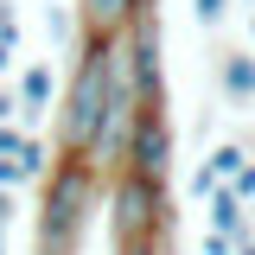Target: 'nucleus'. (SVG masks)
Masks as SVG:
<instances>
[{"label":"nucleus","mask_w":255,"mask_h":255,"mask_svg":"<svg viewBox=\"0 0 255 255\" xmlns=\"http://www.w3.org/2000/svg\"><path fill=\"white\" fill-rule=\"evenodd\" d=\"M217 90H223V102H255V51H223L217 58Z\"/></svg>","instance_id":"1a4fd4ad"},{"label":"nucleus","mask_w":255,"mask_h":255,"mask_svg":"<svg viewBox=\"0 0 255 255\" xmlns=\"http://www.w3.org/2000/svg\"><path fill=\"white\" fill-rule=\"evenodd\" d=\"M13 211H19V198H13V191H0V236H6V223H13Z\"/></svg>","instance_id":"412c9836"},{"label":"nucleus","mask_w":255,"mask_h":255,"mask_svg":"<svg viewBox=\"0 0 255 255\" xmlns=\"http://www.w3.org/2000/svg\"><path fill=\"white\" fill-rule=\"evenodd\" d=\"M249 230H255V204H249Z\"/></svg>","instance_id":"393cba45"},{"label":"nucleus","mask_w":255,"mask_h":255,"mask_svg":"<svg viewBox=\"0 0 255 255\" xmlns=\"http://www.w3.org/2000/svg\"><path fill=\"white\" fill-rule=\"evenodd\" d=\"M249 38H255V6H249Z\"/></svg>","instance_id":"b1692460"},{"label":"nucleus","mask_w":255,"mask_h":255,"mask_svg":"<svg viewBox=\"0 0 255 255\" xmlns=\"http://www.w3.org/2000/svg\"><path fill=\"white\" fill-rule=\"evenodd\" d=\"M243 159H249V147H243V140H217V147L204 153V166H211V179H217V185H230Z\"/></svg>","instance_id":"9b49d317"},{"label":"nucleus","mask_w":255,"mask_h":255,"mask_svg":"<svg viewBox=\"0 0 255 255\" xmlns=\"http://www.w3.org/2000/svg\"><path fill=\"white\" fill-rule=\"evenodd\" d=\"M122 58H128V77H134V96L140 102H166V45H159V13L153 6L122 32Z\"/></svg>","instance_id":"39448f33"},{"label":"nucleus","mask_w":255,"mask_h":255,"mask_svg":"<svg viewBox=\"0 0 255 255\" xmlns=\"http://www.w3.org/2000/svg\"><path fill=\"white\" fill-rule=\"evenodd\" d=\"M236 255H255V236H249V243H236Z\"/></svg>","instance_id":"5701e85b"},{"label":"nucleus","mask_w":255,"mask_h":255,"mask_svg":"<svg viewBox=\"0 0 255 255\" xmlns=\"http://www.w3.org/2000/svg\"><path fill=\"white\" fill-rule=\"evenodd\" d=\"M13 96H19V122H26V134H38V122L58 109V70L32 58L26 70H13Z\"/></svg>","instance_id":"423d86ee"},{"label":"nucleus","mask_w":255,"mask_h":255,"mask_svg":"<svg viewBox=\"0 0 255 255\" xmlns=\"http://www.w3.org/2000/svg\"><path fill=\"white\" fill-rule=\"evenodd\" d=\"M172 159H179L172 109H166V102H140V109H134V134H128V159H122V172L147 179V185H166V179H172Z\"/></svg>","instance_id":"20e7f679"},{"label":"nucleus","mask_w":255,"mask_h":255,"mask_svg":"<svg viewBox=\"0 0 255 255\" xmlns=\"http://www.w3.org/2000/svg\"><path fill=\"white\" fill-rule=\"evenodd\" d=\"M0 255H6V236H0Z\"/></svg>","instance_id":"a878e982"},{"label":"nucleus","mask_w":255,"mask_h":255,"mask_svg":"<svg viewBox=\"0 0 255 255\" xmlns=\"http://www.w3.org/2000/svg\"><path fill=\"white\" fill-rule=\"evenodd\" d=\"M109 64H115V38H77V64H70L58 109H51V147L58 153H90L96 147L102 102H109Z\"/></svg>","instance_id":"f03ea898"},{"label":"nucleus","mask_w":255,"mask_h":255,"mask_svg":"<svg viewBox=\"0 0 255 255\" xmlns=\"http://www.w3.org/2000/svg\"><path fill=\"white\" fill-rule=\"evenodd\" d=\"M230 6H236V0H191V19H198L204 32H217L223 19H230Z\"/></svg>","instance_id":"f8f14e48"},{"label":"nucleus","mask_w":255,"mask_h":255,"mask_svg":"<svg viewBox=\"0 0 255 255\" xmlns=\"http://www.w3.org/2000/svg\"><path fill=\"white\" fill-rule=\"evenodd\" d=\"M185 191H191V198H198V204H204V198L217 191V179H211V166H204V159L191 166V179H185Z\"/></svg>","instance_id":"dca6fc26"},{"label":"nucleus","mask_w":255,"mask_h":255,"mask_svg":"<svg viewBox=\"0 0 255 255\" xmlns=\"http://www.w3.org/2000/svg\"><path fill=\"white\" fill-rule=\"evenodd\" d=\"M204 230H217V236H230V243H249V204L236 198L230 185H217L211 198H204Z\"/></svg>","instance_id":"6e6552de"},{"label":"nucleus","mask_w":255,"mask_h":255,"mask_svg":"<svg viewBox=\"0 0 255 255\" xmlns=\"http://www.w3.org/2000/svg\"><path fill=\"white\" fill-rule=\"evenodd\" d=\"M0 38L19 45V13H13V0H0Z\"/></svg>","instance_id":"6ab92c4d"},{"label":"nucleus","mask_w":255,"mask_h":255,"mask_svg":"<svg viewBox=\"0 0 255 255\" xmlns=\"http://www.w3.org/2000/svg\"><path fill=\"white\" fill-rule=\"evenodd\" d=\"M102 198H109V236L115 243L172 236V191L166 185H147L134 172H115V179H102Z\"/></svg>","instance_id":"7ed1b4c3"},{"label":"nucleus","mask_w":255,"mask_h":255,"mask_svg":"<svg viewBox=\"0 0 255 255\" xmlns=\"http://www.w3.org/2000/svg\"><path fill=\"white\" fill-rule=\"evenodd\" d=\"M77 6V32L83 38H122L153 0H70Z\"/></svg>","instance_id":"0eeeda50"},{"label":"nucleus","mask_w":255,"mask_h":255,"mask_svg":"<svg viewBox=\"0 0 255 255\" xmlns=\"http://www.w3.org/2000/svg\"><path fill=\"white\" fill-rule=\"evenodd\" d=\"M230 191H236L243 204H255V153L243 159V166H236V179H230Z\"/></svg>","instance_id":"2eb2a0df"},{"label":"nucleus","mask_w":255,"mask_h":255,"mask_svg":"<svg viewBox=\"0 0 255 255\" xmlns=\"http://www.w3.org/2000/svg\"><path fill=\"white\" fill-rule=\"evenodd\" d=\"M45 32H51L58 51H77V38H83V32H77V6H70V0H51V6H45Z\"/></svg>","instance_id":"9d476101"},{"label":"nucleus","mask_w":255,"mask_h":255,"mask_svg":"<svg viewBox=\"0 0 255 255\" xmlns=\"http://www.w3.org/2000/svg\"><path fill=\"white\" fill-rule=\"evenodd\" d=\"M96 198H102V172L83 153L51 159V172L38 179V255H77L83 249Z\"/></svg>","instance_id":"f257e3e1"},{"label":"nucleus","mask_w":255,"mask_h":255,"mask_svg":"<svg viewBox=\"0 0 255 255\" xmlns=\"http://www.w3.org/2000/svg\"><path fill=\"white\" fill-rule=\"evenodd\" d=\"M198 255H236V243L217 236V230H204V236H198Z\"/></svg>","instance_id":"a211bd4d"},{"label":"nucleus","mask_w":255,"mask_h":255,"mask_svg":"<svg viewBox=\"0 0 255 255\" xmlns=\"http://www.w3.org/2000/svg\"><path fill=\"white\" fill-rule=\"evenodd\" d=\"M243 6H255V0H243Z\"/></svg>","instance_id":"bb28decb"},{"label":"nucleus","mask_w":255,"mask_h":255,"mask_svg":"<svg viewBox=\"0 0 255 255\" xmlns=\"http://www.w3.org/2000/svg\"><path fill=\"white\" fill-rule=\"evenodd\" d=\"M0 122H19V96H13V83H0Z\"/></svg>","instance_id":"aec40b11"},{"label":"nucleus","mask_w":255,"mask_h":255,"mask_svg":"<svg viewBox=\"0 0 255 255\" xmlns=\"http://www.w3.org/2000/svg\"><path fill=\"white\" fill-rule=\"evenodd\" d=\"M13 58H19V45H6V38H0V77H13Z\"/></svg>","instance_id":"4be33fe9"},{"label":"nucleus","mask_w":255,"mask_h":255,"mask_svg":"<svg viewBox=\"0 0 255 255\" xmlns=\"http://www.w3.org/2000/svg\"><path fill=\"white\" fill-rule=\"evenodd\" d=\"M26 185H38V179H32L19 159H0V191H26Z\"/></svg>","instance_id":"4468645a"},{"label":"nucleus","mask_w":255,"mask_h":255,"mask_svg":"<svg viewBox=\"0 0 255 255\" xmlns=\"http://www.w3.org/2000/svg\"><path fill=\"white\" fill-rule=\"evenodd\" d=\"M115 255H172V236H140V243H115Z\"/></svg>","instance_id":"ddd939ff"},{"label":"nucleus","mask_w":255,"mask_h":255,"mask_svg":"<svg viewBox=\"0 0 255 255\" xmlns=\"http://www.w3.org/2000/svg\"><path fill=\"white\" fill-rule=\"evenodd\" d=\"M19 140H26V128H19V122H0V159L19 153Z\"/></svg>","instance_id":"f3484780"}]
</instances>
